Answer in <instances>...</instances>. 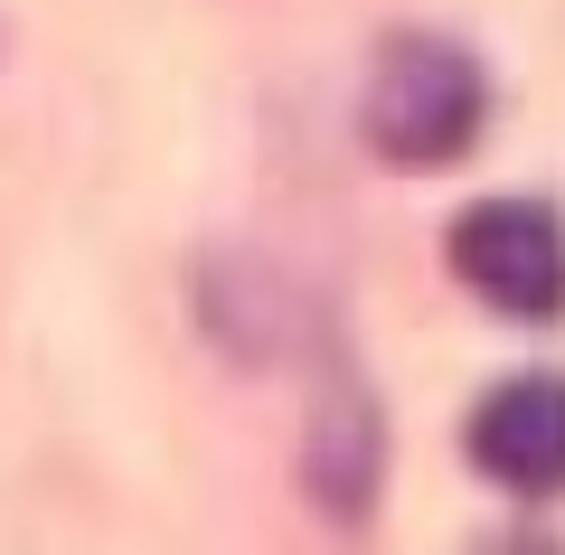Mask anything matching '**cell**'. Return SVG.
I'll use <instances>...</instances> for the list:
<instances>
[{
  "instance_id": "4",
  "label": "cell",
  "mask_w": 565,
  "mask_h": 555,
  "mask_svg": "<svg viewBox=\"0 0 565 555\" xmlns=\"http://www.w3.org/2000/svg\"><path fill=\"white\" fill-rule=\"evenodd\" d=\"M302 471H311V490H321V509L359 517V509H367V490H377V415L340 405V415H330L321 434H311Z\"/></svg>"
},
{
  "instance_id": "2",
  "label": "cell",
  "mask_w": 565,
  "mask_h": 555,
  "mask_svg": "<svg viewBox=\"0 0 565 555\" xmlns=\"http://www.w3.org/2000/svg\"><path fill=\"white\" fill-rule=\"evenodd\" d=\"M452 274L509 320H556L565 311V226L556 207H527V199H481L452 217Z\"/></svg>"
},
{
  "instance_id": "1",
  "label": "cell",
  "mask_w": 565,
  "mask_h": 555,
  "mask_svg": "<svg viewBox=\"0 0 565 555\" xmlns=\"http://www.w3.org/2000/svg\"><path fill=\"white\" fill-rule=\"evenodd\" d=\"M481 114H490L481 66L452 39L405 29V39H386L377 66H367L359 132H367V151L396 160V170H444V160H462L471 141H481Z\"/></svg>"
},
{
  "instance_id": "3",
  "label": "cell",
  "mask_w": 565,
  "mask_h": 555,
  "mask_svg": "<svg viewBox=\"0 0 565 555\" xmlns=\"http://www.w3.org/2000/svg\"><path fill=\"white\" fill-rule=\"evenodd\" d=\"M471 461H481L500 490H519V499L565 490V377L490 386L481 415H471Z\"/></svg>"
}]
</instances>
